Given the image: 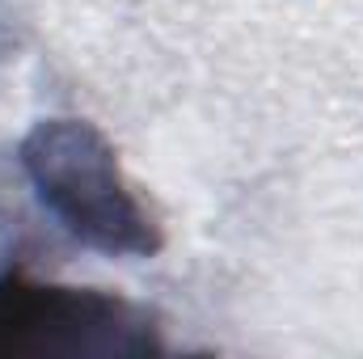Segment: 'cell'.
I'll list each match as a JSON object with an SVG mask.
<instances>
[{
    "label": "cell",
    "mask_w": 363,
    "mask_h": 359,
    "mask_svg": "<svg viewBox=\"0 0 363 359\" xmlns=\"http://www.w3.org/2000/svg\"><path fill=\"white\" fill-rule=\"evenodd\" d=\"M21 165L43 207L81 245L118 258H148L157 250V233L97 127L81 118H43L21 144Z\"/></svg>",
    "instance_id": "6da1fadb"
}]
</instances>
